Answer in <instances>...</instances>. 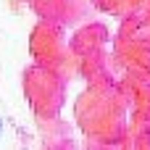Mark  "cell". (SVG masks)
I'll use <instances>...</instances> for the list:
<instances>
[]
</instances>
